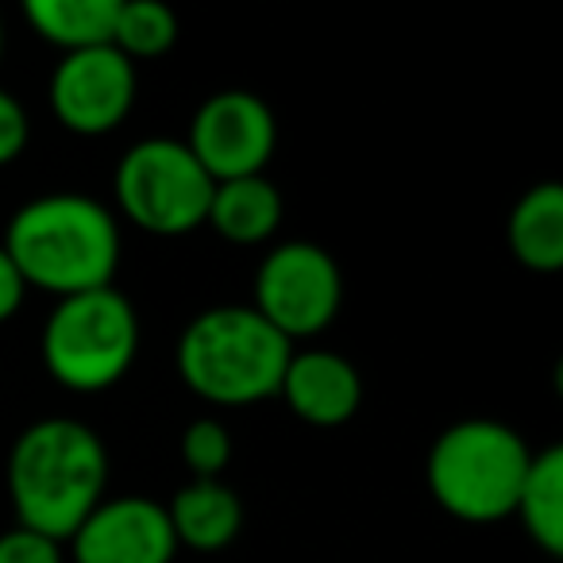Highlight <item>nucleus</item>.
<instances>
[{"mask_svg": "<svg viewBox=\"0 0 563 563\" xmlns=\"http://www.w3.org/2000/svg\"><path fill=\"white\" fill-rule=\"evenodd\" d=\"M109 452L78 417H43L27 424L9 452V498L16 525L51 540H70L104 501Z\"/></svg>", "mask_w": 563, "mask_h": 563, "instance_id": "nucleus-1", "label": "nucleus"}, {"mask_svg": "<svg viewBox=\"0 0 563 563\" xmlns=\"http://www.w3.org/2000/svg\"><path fill=\"white\" fill-rule=\"evenodd\" d=\"M24 286L55 298L104 290L120 266V224L86 194H43L20 205L0 240Z\"/></svg>", "mask_w": 563, "mask_h": 563, "instance_id": "nucleus-2", "label": "nucleus"}, {"mask_svg": "<svg viewBox=\"0 0 563 563\" xmlns=\"http://www.w3.org/2000/svg\"><path fill=\"white\" fill-rule=\"evenodd\" d=\"M294 344L251 306H212L197 313L178 336V375L197 398L243 409L278 398Z\"/></svg>", "mask_w": 563, "mask_h": 563, "instance_id": "nucleus-3", "label": "nucleus"}, {"mask_svg": "<svg viewBox=\"0 0 563 563\" xmlns=\"http://www.w3.org/2000/svg\"><path fill=\"white\" fill-rule=\"evenodd\" d=\"M532 452L509 424L490 417L455 421L432 440L424 478L444 514L467 525H490L514 514Z\"/></svg>", "mask_w": 563, "mask_h": 563, "instance_id": "nucleus-4", "label": "nucleus"}, {"mask_svg": "<svg viewBox=\"0 0 563 563\" xmlns=\"http://www.w3.org/2000/svg\"><path fill=\"white\" fill-rule=\"evenodd\" d=\"M140 355V317L117 290L58 298L43 329V363L51 378L74 394H101L132 371Z\"/></svg>", "mask_w": 563, "mask_h": 563, "instance_id": "nucleus-5", "label": "nucleus"}, {"mask_svg": "<svg viewBox=\"0 0 563 563\" xmlns=\"http://www.w3.org/2000/svg\"><path fill=\"white\" fill-rule=\"evenodd\" d=\"M117 205L151 235H186L205 224L217 181L181 140H140L117 163Z\"/></svg>", "mask_w": 563, "mask_h": 563, "instance_id": "nucleus-6", "label": "nucleus"}, {"mask_svg": "<svg viewBox=\"0 0 563 563\" xmlns=\"http://www.w3.org/2000/svg\"><path fill=\"white\" fill-rule=\"evenodd\" d=\"M340 306H344V274L321 243L286 240L266 251L258 263L251 309L290 344L329 329Z\"/></svg>", "mask_w": 563, "mask_h": 563, "instance_id": "nucleus-7", "label": "nucleus"}, {"mask_svg": "<svg viewBox=\"0 0 563 563\" xmlns=\"http://www.w3.org/2000/svg\"><path fill=\"white\" fill-rule=\"evenodd\" d=\"M181 143L212 181L255 178L278 147V124L263 97L247 89H220L194 112Z\"/></svg>", "mask_w": 563, "mask_h": 563, "instance_id": "nucleus-8", "label": "nucleus"}, {"mask_svg": "<svg viewBox=\"0 0 563 563\" xmlns=\"http://www.w3.org/2000/svg\"><path fill=\"white\" fill-rule=\"evenodd\" d=\"M135 109V63L117 47L63 55L51 74V112L74 135H109Z\"/></svg>", "mask_w": 563, "mask_h": 563, "instance_id": "nucleus-9", "label": "nucleus"}, {"mask_svg": "<svg viewBox=\"0 0 563 563\" xmlns=\"http://www.w3.org/2000/svg\"><path fill=\"white\" fill-rule=\"evenodd\" d=\"M74 563H174V540L166 506L143 494L104 498L70 537Z\"/></svg>", "mask_w": 563, "mask_h": 563, "instance_id": "nucleus-10", "label": "nucleus"}, {"mask_svg": "<svg viewBox=\"0 0 563 563\" xmlns=\"http://www.w3.org/2000/svg\"><path fill=\"white\" fill-rule=\"evenodd\" d=\"M278 398L301 417L306 424L317 429H336L347 424L363 406V378L352 360L340 352H294L282 375Z\"/></svg>", "mask_w": 563, "mask_h": 563, "instance_id": "nucleus-11", "label": "nucleus"}, {"mask_svg": "<svg viewBox=\"0 0 563 563\" xmlns=\"http://www.w3.org/2000/svg\"><path fill=\"white\" fill-rule=\"evenodd\" d=\"M178 548L220 552L243 529V501L224 478H189L166 506Z\"/></svg>", "mask_w": 563, "mask_h": 563, "instance_id": "nucleus-12", "label": "nucleus"}, {"mask_svg": "<svg viewBox=\"0 0 563 563\" xmlns=\"http://www.w3.org/2000/svg\"><path fill=\"white\" fill-rule=\"evenodd\" d=\"M205 224H209L217 235H224L228 243H240V247L266 243L282 224L278 186H274L266 174H255V178H235V181H217Z\"/></svg>", "mask_w": 563, "mask_h": 563, "instance_id": "nucleus-13", "label": "nucleus"}, {"mask_svg": "<svg viewBox=\"0 0 563 563\" xmlns=\"http://www.w3.org/2000/svg\"><path fill=\"white\" fill-rule=\"evenodd\" d=\"M509 251L529 271L552 274L563 266V186L540 181L525 189L509 212Z\"/></svg>", "mask_w": 563, "mask_h": 563, "instance_id": "nucleus-14", "label": "nucleus"}, {"mask_svg": "<svg viewBox=\"0 0 563 563\" xmlns=\"http://www.w3.org/2000/svg\"><path fill=\"white\" fill-rule=\"evenodd\" d=\"M120 0H27L24 20L40 40L55 43L63 55L109 47Z\"/></svg>", "mask_w": 563, "mask_h": 563, "instance_id": "nucleus-15", "label": "nucleus"}, {"mask_svg": "<svg viewBox=\"0 0 563 563\" xmlns=\"http://www.w3.org/2000/svg\"><path fill=\"white\" fill-rule=\"evenodd\" d=\"M514 514L521 517L532 544L544 548L552 560L563 555V448L552 444L532 452L529 475L517 494Z\"/></svg>", "mask_w": 563, "mask_h": 563, "instance_id": "nucleus-16", "label": "nucleus"}, {"mask_svg": "<svg viewBox=\"0 0 563 563\" xmlns=\"http://www.w3.org/2000/svg\"><path fill=\"white\" fill-rule=\"evenodd\" d=\"M178 43V16L158 0H120L117 24H112V47L135 63V58H163Z\"/></svg>", "mask_w": 563, "mask_h": 563, "instance_id": "nucleus-17", "label": "nucleus"}, {"mask_svg": "<svg viewBox=\"0 0 563 563\" xmlns=\"http://www.w3.org/2000/svg\"><path fill=\"white\" fill-rule=\"evenodd\" d=\"M178 452L194 478H220L232 460V437L217 417H197L181 429Z\"/></svg>", "mask_w": 563, "mask_h": 563, "instance_id": "nucleus-18", "label": "nucleus"}, {"mask_svg": "<svg viewBox=\"0 0 563 563\" xmlns=\"http://www.w3.org/2000/svg\"><path fill=\"white\" fill-rule=\"evenodd\" d=\"M0 563H63V544L16 525L0 532Z\"/></svg>", "mask_w": 563, "mask_h": 563, "instance_id": "nucleus-19", "label": "nucleus"}, {"mask_svg": "<svg viewBox=\"0 0 563 563\" xmlns=\"http://www.w3.org/2000/svg\"><path fill=\"white\" fill-rule=\"evenodd\" d=\"M27 135H32V124H27V112L9 89H0V166L16 163L27 147Z\"/></svg>", "mask_w": 563, "mask_h": 563, "instance_id": "nucleus-20", "label": "nucleus"}, {"mask_svg": "<svg viewBox=\"0 0 563 563\" xmlns=\"http://www.w3.org/2000/svg\"><path fill=\"white\" fill-rule=\"evenodd\" d=\"M24 294H27V286H24V278H20L16 263L9 258V251L0 247V324L20 313Z\"/></svg>", "mask_w": 563, "mask_h": 563, "instance_id": "nucleus-21", "label": "nucleus"}, {"mask_svg": "<svg viewBox=\"0 0 563 563\" xmlns=\"http://www.w3.org/2000/svg\"><path fill=\"white\" fill-rule=\"evenodd\" d=\"M0 58H4V20H0Z\"/></svg>", "mask_w": 563, "mask_h": 563, "instance_id": "nucleus-22", "label": "nucleus"}]
</instances>
